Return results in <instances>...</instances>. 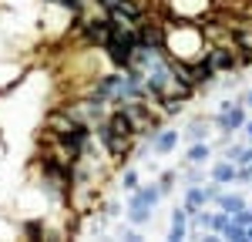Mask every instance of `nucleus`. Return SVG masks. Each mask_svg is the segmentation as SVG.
<instances>
[{
	"label": "nucleus",
	"mask_w": 252,
	"mask_h": 242,
	"mask_svg": "<svg viewBox=\"0 0 252 242\" xmlns=\"http://www.w3.org/2000/svg\"><path fill=\"white\" fill-rule=\"evenodd\" d=\"M135 44H138V34H135V30L115 27L111 40H108L101 51H104V58H108V64H111V67L128 71V67H131V51H135Z\"/></svg>",
	"instance_id": "obj_1"
},
{
	"label": "nucleus",
	"mask_w": 252,
	"mask_h": 242,
	"mask_svg": "<svg viewBox=\"0 0 252 242\" xmlns=\"http://www.w3.org/2000/svg\"><path fill=\"white\" fill-rule=\"evenodd\" d=\"M205 60L215 67V74L239 71V60H235V47L232 44H209V47H205Z\"/></svg>",
	"instance_id": "obj_2"
},
{
	"label": "nucleus",
	"mask_w": 252,
	"mask_h": 242,
	"mask_svg": "<svg viewBox=\"0 0 252 242\" xmlns=\"http://www.w3.org/2000/svg\"><path fill=\"white\" fill-rule=\"evenodd\" d=\"M121 81H125V71H104V74H97L94 78V84H91V91L88 94H94V98H101V101H111L118 94V88H121Z\"/></svg>",
	"instance_id": "obj_3"
},
{
	"label": "nucleus",
	"mask_w": 252,
	"mask_h": 242,
	"mask_svg": "<svg viewBox=\"0 0 252 242\" xmlns=\"http://www.w3.org/2000/svg\"><path fill=\"white\" fill-rule=\"evenodd\" d=\"M246 121H249V115H246L242 101H235V104H229L225 111H219V118H215V124H219V131L232 135V131H239V128H246Z\"/></svg>",
	"instance_id": "obj_4"
},
{
	"label": "nucleus",
	"mask_w": 252,
	"mask_h": 242,
	"mask_svg": "<svg viewBox=\"0 0 252 242\" xmlns=\"http://www.w3.org/2000/svg\"><path fill=\"white\" fill-rule=\"evenodd\" d=\"M74 124H78V121L71 118L64 108H58V111H51V115L44 118V138H61V135H67Z\"/></svg>",
	"instance_id": "obj_5"
},
{
	"label": "nucleus",
	"mask_w": 252,
	"mask_h": 242,
	"mask_svg": "<svg viewBox=\"0 0 252 242\" xmlns=\"http://www.w3.org/2000/svg\"><path fill=\"white\" fill-rule=\"evenodd\" d=\"M178 131H172V128H158L155 135H152V151L155 155H168V151H175L178 148Z\"/></svg>",
	"instance_id": "obj_6"
},
{
	"label": "nucleus",
	"mask_w": 252,
	"mask_h": 242,
	"mask_svg": "<svg viewBox=\"0 0 252 242\" xmlns=\"http://www.w3.org/2000/svg\"><path fill=\"white\" fill-rule=\"evenodd\" d=\"M209 202H212V199H209V188H202V185H189V188H185V209H189V219H192L198 209H205Z\"/></svg>",
	"instance_id": "obj_7"
},
{
	"label": "nucleus",
	"mask_w": 252,
	"mask_h": 242,
	"mask_svg": "<svg viewBox=\"0 0 252 242\" xmlns=\"http://www.w3.org/2000/svg\"><path fill=\"white\" fill-rule=\"evenodd\" d=\"M158 199H161V188L158 185H138L131 192V202L128 205H145V209H155Z\"/></svg>",
	"instance_id": "obj_8"
},
{
	"label": "nucleus",
	"mask_w": 252,
	"mask_h": 242,
	"mask_svg": "<svg viewBox=\"0 0 252 242\" xmlns=\"http://www.w3.org/2000/svg\"><path fill=\"white\" fill-rule=\"evenodd\" d=\"M212 81H215V67L205 58H198L192 64V88H195V91H198V88H209Z\"/></svg>",
	"instance_id": "obj_9"
},
{
	"label": "nucleus",
	"mask_w": 252,
	"mask_h": 242,
	"mask_svg": "<svg viewBox=\"0 0 252 242\" xmlns=\"http://www.w3.org/2000/svg\"><path fill=\"white\" fill-rule=\"evenodd\" d=\"M235 172H239V165L235 161H229V158H222V161H215L212 165V182H219V185H232L235 182Z\"/></svg>",
	"instance_id": "obj_10"
},
{
	"label": "nucleus",
	"mask_w": 252,
	"mask_h": 242,
	"mask_svg": "<svg viewBox=\"0 0 252 242\" xmlns=\"http://www.w3.org/2000/svg\"><path fill=\"white\" fill-rule=\"evenodd\" d=\"M209 158H212V148L205 141H192L189 151H185V161H192V165H205Z\"/></svg>",
	"instance_id": "obj_11"
},
{
	"label": "nucleus",
	"mask_w": 252,
	"mask_h": 242,
	"mask_svg": "<svg viewBox=\"0 0 252 242\" xmlns=\"http://www.w3.org/2000/svg\"><path fill=\"white\" fill-rule=\"evenodd\" d=\"M212 202L219 205V209H225V212H235L239 205H246V199H242V195H232V192H219Z\"/></svg>",
	"instance_id": "obj_12"
},
{
	"label": "nucleus",
	"mask_w": 252,
	"mask_h": 242,
	"mask_svg": "<svg viewBox=\"0 0 252 242\" xmlns=\"http://www.w3.org/2000/svg\"><path fill=\"white\" fill-rule=\"evenodd\" d=\"M209 124H205V118H195V121H189V128H185V135H189V141H205V131Z\"/></svg>",
	"instance_id": "obj_13"
},
{
	"label": "nucleus",
	"mask_w": 252,
	"mask_h": 242,
	"mask_svg": "<svg viewBox=\"0 0 252 242\" xmlns=\"http://www.w3.org/2000/svg\"><path fill=\"white\" fill-rule=\"evenodd\" d=\"M24 236H31L34 242H40V239H47V229H44L40 219H31V222H24Z\"/></svg>",
	"instance_id": "obj_14"
},
{
	"label": "nucleus",
	"mask_w": 252,
	"mask_h": 242,
	"mask_svg": "<svg viewBox=\"0 0 252 242\" xmlns=\"http://www.w3.org/2000/svg\"><path fill=\"white\" fill-rule=\"evenodd\" d=\"M229 222H232V215H229V212H225V209H219V212H215L212 219H209V229H212V232H219V236H222V232H225V229H229Z\"/></svg>",
	"instance_id": "obj_15"
},
{
	"label": "nucleus",
	"mask_w": 252,
	"mask_h": 242,
	"mask_svg": "<svg viewBox=\"0 0 252 242\" xmlns=\"http://www.w3.org/2000/svg\"><path fill=\"white\" fill-rule=\"evenodd\" d=\"M128 219H131V225H145V222L152 219V209H145V205H128Z\"/></svg>",
	"instance_id": "obj_16"
},
{
	"label": "nucleus",
	"mask_w": 252,
	"mask_h": 242,
	"mask_svg": "<svg viewBox=\"0 0 252 242\" xmlns=\"http://www.w3.org/2000/svg\"><path fill=\"white\" fill-rule=\"evenodd\" d=\"M138 185H141V175H138V168H125V175H121V188H125V192H135Z\"/></svg>",
	"instance_id": "obj_17"
},
{
	"label": "nucleus",
	"mask_w": 252,
	"mask_h": 242,
	"mask_svg": "<svg viewBox=\"0 0 252 242\" xmlns=\"http://www.w3.org/2000/svg\"><path fill=\"white\" fill-rule=\"evenodd\" d=\"M58 7H64L67 14H74V17H81V14L88 10V0H58Z\"/></svg>",
	"instance_id": "obj_18"
},
{
	"label": "nucleus",
	"mask_w": 252,
	"mask_h": 242,
	"mask_svg": "<svg viewBox=\"0 0 252 242\" xmlns=\"http://www.w3.org/2000/svg\"><path fill=\"white\" fill-rule=\"evenodd\" d=\"M229 215H232L235 225H252V209H249V205H239V209L229 212Z\"/></svg>",
	"instance_id": "obj_19"
},
{
	"label": "nucleus",
	"mask_w": 252,
	"mask_h": 242,
	"mask_svg": "<svg viewBox=\"0 0 252 242\" xmlns=\"http://www.w3.org/2000/svg\"><path fill=\"white\" fill-rule=\"evenodd\" d=\"M222 239H232V242H246V225H235V222H229V229L222 232Z\"/></svg>",
	"instance_id": "obj_20"
},
{
	"label": "nucleus",
	"mask_w": 252,
	"mask_h": 242,
	"mask_svg": "<svg viewBox=\"0 0 252 242\" xmlns=\"http://www.w3.org/2000/svg\"><path fill=\"white\" fill-rule=\"evenodd\" d=\"M202 179H205V175H202V168L192 165V161H185V182H189V185H198Z\"/></svg>",
	"instance_id": "obj_21"
},
{
	"label": "nucleus",
	"mask_w": 252,
	"mask_h": 242,
	"mask_svg": "<svg viewBox=\"0 0 252 242\" xmlns=\"http://www.w3.org/2000/svg\"><path fill=\"white\" fill-rule=\"evenodd\" d=\"M189 236V222H172V229H168V239H185Z\"/></svg>",
	"instance_id": "obj_22"
},
{
	"label": "nucleus",
	"mask_w": 252,
	"mask_h": 242,
	"mask_svg": "<svg viewBox=\"0 0 252 242\" xmlns=\"http://www.w3.org/2000/svg\"><path fill=\"white\" fill-rule=\"evenodd\" d=\"M101 212H104V219H115V215H121V205L111 199V202H104V205H101Z\"/></svg>",
	"instance_id": "obj_23"
},
{
	"label": "nucleus",
	"mask_w": 252,
	"mask_h": 242,
	"mask_svg": "<svg viewBox=\"0 0 252 242\" xmlns=\"http://www.w3.org/2000/svg\"><path fill=\"white\" fill-rule=\"evenodd\" d=\"M239 155H242V145H229V148H225V158L235 161V165H239Z\"/></svg>",
	"instance_id": "obj_24"
},
{
	"label": "nucleus",
	"mask_w": 252,
	"mask_h": 242,
	"mask_svg": "<svg viewBox=\"0 0 252 242\" xmlns=\"http://www.w3.org/2000/svg\"><path fill=\"white\" fill-rule=\"evenodd\" d=\"M246 242H252V225H246Z\"/></svg>",
	"instance_id": "obj_25"
},
{
	"label": "nucleus",
	"mask_w": 252,
	"mask_h": 242,
	"mask_svg": "<svg viewBox=\"0 0 252 242\" xmlns=\"http://www.w3.org/2000/svg\"><path fill=\"white\" fill-rule=\"evenodd\" d=\"M246 135H249V138H252V121H246Z\"/></svg>",
	"instance_id": "obj_26"
},
{
	"label": "nucleus",
	"mask_w": 252,
	"mask_h": 242,
	"mask_svg": "<svg viewBox=\"0 0 252 242\" xmlns=\"http://www.w3.org/2000/svg\"><path fill=\"white\" fill-rule=\"evenodd\" d=\"M44 3H58V0H44Z\"/></svg>",
	"instance_id": "obj_27"
}]
</instances>
